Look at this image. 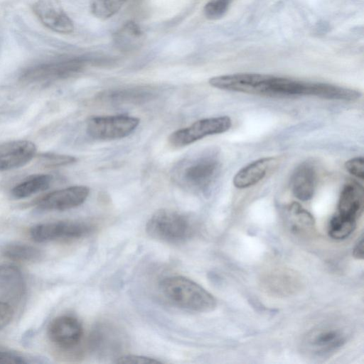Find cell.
Here are the masks:
<instances>
[{"label":"cell","instance_id":"9","mask_svg":"<svg viewBox=\"0 0 364 364\" xmlns=\"http://www.w3.org/2000/svg\"><path fill=\"white\" fill-rule=\"evenodd\" d=\"M89 193L90 189L87 186H73L46 194L36 201V205L43 210H66L82 204Z\"/></svg>","mask_w":364,"mask_h":364},{"label":"cell","instance_id":"30","mask_svg":"<svg viewBox=\"0 0 364 364\" xmlns=\"http://www.w3.org/2000/svg\"><path fill=\"white\" fill-rule=\"evenodd\" d=\"M13 316V306L5 301H0V330L11 322Z\"/></svg>","mask_w":364,"mask_h":364},{"label":"cell","instance_id":"18","mask_svg":"<svg viewBox=\"0 0 364 364\" xmlns=\"http://www.w3.org/2000/svg\"><path fill=\"white\" fill-rule=\"evenodd\" d=\"M52 181V176L48 174L31 175L16 184L11 189V196L16 199L26 198L47 190L50 187Z\"/></svg>","mask_w":364,"mask_h":364},{"label":"cell","instance_id":"28","mask_svg":"<svg viewBox=\"0 0 364 364\" xmlns=\"http://www.w3.org/2000/svg\"><path fill=\"white\" fill-rule=\"evenodd\" d=\"M116 363H125V364H155L161 363L154 358L136 355H125L117 358L115 360Z\"/></svg>","mask_w":364,"mask_h":364},{"label":"cell","instance_id":"24","mask_svg":"<svg viewBox=\"0 0 364 364\" xmlns=\"http://www.w3.org/2000/svg\"><path fill=\"white\" fill-rule=\"evenodd\" d=\"M106 95L108 100L123 102L144 100L150 95V93L146 91L128 90L113 91L106 94Z\"/></svg>","mask_w":364,"mask_h":364},{"label":"cell","instance_id":"11","mask_svg":"<svg viewBox=\"0 0 364 364\" xmlns=\"http://www.w3.org/2000/svg\"><path fill=\"white\" fill-rule=\"evenodd\" d=\"M33 11L39 21L49 29L60 33H70L73 22L58 0H38Z\"/></svg>","mask_w":364,"mask_h":364},{"label":"cell","instance_id":"5","mask_svg":"<svg viewBox=\"0 0 364 364\" xmlns=\"http://www.w3.org/2000/svg\"><path fill=\"white\" fill-rule=\"evenodd\" d=\"M139 124L137 117L129 115L94 116L87 121L86 132L95 139H118L132 133Z\"/></svg>","mask_w":364,"mask_h":364},{"label":"cell","instance_id":"31","mask_svg":"<svg viewBox=\"0 0 364 364\" xmlns=\"http://www.w3.org/2000/svg\"><path fill=\"white\" fill-rule=\"evenodd\" d=\"M353 257L358 259H363V235L358 240L353 251Z\"/></svg>","mask_w":364,"mask_h":364},{"label":"cell","instance_id":"14","mask_svg":"<svg viewBox=\"0 0 364 364\" xmlns=\"http://www.w3.org/2000/svg\"><path fill=\"white\" fill-rule=\"evenodd\" d=\"M317 182L314 166L310 162L299 165L291 179V188L294 196L300 200L306 201L313 197Z\"/></svg>","mask_w":364,"mask_h":364},{"label":"cell","instance_id":"10","mask_svg":"<svg viewBox=\"0 0 364 364\" xmlns=\"http://www.w3.org/2000/svg\"><path fill=\"white\" fill-rule=\"evenodd\" d=\"M48 335L55 346L63 349H70L80 342L83 328L77 318L62 315L54 318L50 323Z\"/></svg>","mask_w":364,"mask_h":364},{"label":"cell","instance_id":"13","mask_svg":"<svg viewBox=\"0 0 364 364\" xmlns=\"http://www.w3.org/2000/svg\"><path fill=\"white\" fill-rule=\"evenodd\" d=\"M26 291V284L21 270L13 264H0V297L3 301L18 304Z\"/></svg>","mask_w":364,"mask_h":364},{"label":"cell","instance_id":"16","mask_svg":"<svg viewBox=\"0 0 364 364\" xmlns=\"http://www.w3.org/2000/svg\"><path fill=\"white\" fill-rule=\"evenodd\" d=\"M276 162V159L273 157H264L247 164L234 176L235 187L246 188L257 184L264 178Z\"/></svg>","mask_w":364,"mask_h":364},{"label":"cell","instance_id":"6","mask_svg":"<svg viewBox=\"0 0 364 364\" xmlns=\"http://www.w3.org/2000/svg\"><path fill=\"white\" fill-rule=\"evenodd\" d=\"M231 126L232 120L228 116L202 119L188 127L173 132L169 136L168 141L175 147H182L207 136L224 133Z\"/></svg>","mask_w":364,"mask_h":364},{"label":"cell","instance_id":"20","mask_svg":"<svg viewBox=\"0 0 364 364\" xmlns=\"http://www.w3.org/2000/svg\"><path fill=\"white\" fill-rule=\"evenodd\" d=\"M2 252L7 258L18 262H36L42 257L38 248L23 243L9 244L4 247Z\"/></svg>","mask_w":364,"mask_h":364},{"label":"cell","instance_id":"12","mask_svg":"<svg viewBox=\"0 0 364 364\" xmlns=\"http://www.w3.org/2000/svg\"><path fill=\"white\" fill-rule=\"evenodd\" d=\"M36 146L28 140H12L0 144V171L18 168L36 156Z\"/></svg>","mask_w":364,"mask_h":364},{"label":"cell","instance_id":"22","mask_svg":"<svg viewBox=\"0 0 364 364\" xmlns=\"http://www.w3.org/2000/svg\"><path fill=\"white\" fill-rule=\"evenodd\" d=\"M356 220L340 214L333 216L328 225V234L335 240H344L355 230Z\"/></svg>","mask_w":364,"mask_h":364},{"label":"cell","instance_id":"27","mask_svg":"<svg viewBox=\"0 0 364 364\" xmlns=\"http://www.w3.org/2000/svg\"><path fill=\"white\" fill-rule=\"evenodd\" d=\"M363 162L364 160L362 156L352 158L345 163V168L346 171L353 176L358 179L363 180Z\"/></svg>","mask_w":364,"mask_h":364},{"label":"cell","instance_id":"26","mask_svg":"<svg viewBox=\"0 0 364 364\" xmlns=\"http://www.w3.org/2000/svg\"><path fill=\"white\" fill-rule=\"evenodd\" d=\"M76 160L75 157L69 155L46 153L41 155L40 162L46 167L53 168L68 166Z\"/></svg>","mask_w":364,"mask_h":364},{"label":"cell","instance_id":"8","mask_svg":"<svg viewBox=\"0 0 364 364\" xmlns=\"http://www.w3.org/2000/svg\"><path fill=\"white\" fill-rule=\"evenodd\" d=\"M92 229L91 225L80 221L48 222L33 226L30 230V235L36 242H46L80 238L90 233Z\"/></svg>","mask_w":364,"mask_h":364},{"label":"cell","instance_id":"7","mask_svg":"<svg viewBox=\"0 0 364 364\" xmlns=\"http://www.w3.org/2000/svg\"><path fill=\"white\" fill-rule=\"evenodd\" d=\"M87 60L75 58L35 65L26 70L21 78L28 82H50L64 79L80 72L85 67Z\"/></svg>","mask_w":364,"mask_h":364},{"label":"cell","instance_id":"19","mask_svg":"<svg viewBox=\"0 0 364 364\" xmlns=\"http://www.w3.org/2000/svg\"><path fill=\"white\" fill-rule=\"evenodd\" d=\"M287 218L291 230L296 233L309 232L314 228L313 215L296 202L288 207Z\"/></svg>","mask_w":364,"mask_h":364},{"label":"cell","instance_id":"2","mask_svg":"<svg viewBox=\"0 0 364 364\" xmlns=\"http://www.w3.org/2000/svg\"><path fill=\"white\" fill-rule=\"evenodd\" d=\"M220 164L215 156L203 154L184 158L173 168L172 178L181 188L205 193L215 182Z\"/></svg>","mask_w":364,"mask_h":364},{"label":"cell","instance_id":"15","mask_svg":"<svg viewBox=\"0 0 364 364\" xmlns=\"http://www.w3.org/2000/svg\"><path fill=\"white\" fill-rule=\"evenodd\" d=\"M363 188L357 182L346 183L340 194L338 214L355 220L362 214L363 210Z\"/></svg>","mask_w":364,"mask_h":364},{"label":"cell","instance_id":"29","mask_svg":"<svg viewBox=\"0 0 364 364\" xmlns=\"http://www.w3.org/2000/svg\"><path fill=\"white\" fill-rule=\"evenodd\" d=\"M29 361L26 357L17 353L0 349V363L23 364Z\"/></svg>","mask_w":364,"mask_h":364},{"label":"cell","instance_id":"4","mask_svg":"<svg viewBox=\"0 0 364 364\" xmlns=\"http://www.w3.org/2000/svg\"><path fill=\"white\" fill-rule=\"evenodd\" d=\"M348 332L338 323H326L311 330L304 337L305 353L318 358L331 355L347 341Z\"/></svg>","mask_w":364,"mask_h":364},{"label":"cell","instance_id":"3","mask_svg":"<svg viewBox=\"0 0 364 364\" xmlns=\"http://www.w3.org/2000/svg\"><path fill=\"white\" fill-rule=\"evenodd\" d=\"M148 235L162 242L181 243L191 237L193 224L186 214L171 209L156 211L146 223Z\"/></svg>","mask_w":364,"mask_h":364},{"label":"cell","instance_id":"25","mask_svg":"<svg viewBox=\"0 0 364 364\" xmlns=\"http://www.w3.org/2000/svg\"><path fill=\"white\" fill-rule=\"evenodd\" d=\"M232 0H210L204 7L205 17L210 20L221 18L228 11Z\"/></svg>","mask_w":364,"mask_h":364},{"label":"cell","instance_id":"23","mask_svg":"<svg viewBox=\"0 0 364 364\" xmlns=\"http://www.w3.org/2000/svg\"><path fill=\"white\" fill-rule=\"evenodd\" d=\"M127 0H91L90 10L97 18L107 19L116 14Z\"/></svg>","mask_w":364,"mask_h":364},{"label":"cell","instance_id":"21","mask_svg":"<svg viewBox=\"0 0 364 364\" xmlns=\"http://www.w3.org/2000/svg\"><path fill=\"white\" fill-rule=\"evenodd\" d=\"M296 286V277L289 272L273 273L268 277L265 283V287L269 291L279 294L289 293L295 290Z\"/></svg>","mask_w":364,"mask_h":364},{"label":"cell","instance_id":"17","mask_svg":"<svg viewBox=\"0 0 364 364\" xmlns=\"http://www.w3.org/2000/svg\"><path fill=\"white\" fill-rule=\"evenodd\" d=\"M112 38L116 48L123 52H129L141 46L145 35L136 22L129 21L116 31Z\"/></svg>","mask_w":364,"mask_h":364},{"label":"cell","instance_id":"1","mask_svg":"<svg viewBox=\"0 0 364 364\" xmlns=\"http://www.w3.org/2000/svg\"><path fill=\"white\" fill-rule=\"evenodd\" d=\"M159 288L164 297L176 306L198 313L213 311L216 306L214 296L193 280L182 276L164 278Z\"/></svg>","mask_w":364,"mask_h":364}]
</instances>
